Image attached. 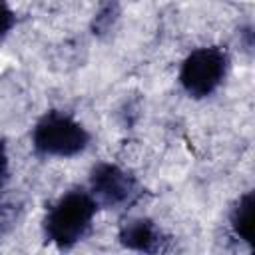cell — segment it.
Wrapping results in <instances>:
<instances>
[{"label": "cell", "mask_w": 255, "mask_h": 255, "mask_svg": "<svg viewBox=\"0 0 255 255\" xmlns=\"http://www.w3.org/2000/svg\"><path fill=\"white\" fill-rule=\"evenodd\" d=\"M98 201L92 193L74 189L62 195L44 219L46 237L58 247H72L90 229L96 215Z\"/></svg>", "instance_id": "obj_1"}, {"label": "cell", "mask_w": 255, "mask_h": 255, "mask_svg": "<svg viewBox=\"0 0 255 255\" xmlns=\"http://www.w3.org/2000/svg\"><path fill=\"white\" fill-rule=\"evenodd\" d=\"M34 147L46 155L70 157L86 149L90 133L82 124L60 112H48L34 128Z\"/></svg>", "instance_id": "obj_2"}, {"label": "cell", "mask_w": 255, "mask_h": 255, "mask_svg": "<svg viewBox=\"0 0 255 255\" xmlns=\"http://www.w3.org/2000/svg\"><path fill=\"white\" fill-rule=\"evenodd\" d=\"M227 72V56L219 48H197L181 66L179 82L183 90L193 98H205L213 94L223 82Z\"/></svg>", "instance_id": "obj_3"}, {"label": "cell", "mask_w": 255, "mask_h": 255, "mask_svg": "<svg viewBox=\"0 0 255 255\" xmlns=\"http://www.w3.org/2000/svg\"><path fill=\"white\" fill-rule=\"evenodd\" d=\"M92 195L104 205L118 207L129 203L137 195V183L118 165L100 163L92 171Z\"/></svg>", "instance_id": "obj_4"}, {"label": "cell", "mask_w": 255, "mask_h": 255, "mask_svg": "<svg viewBox=\"0 0 255 255\" xmlns=\"http://www.w3.org/2000/svg\"><path fill=\"white\" fill-rule=\"evenodd\" d=\"M255 193L247 191L239 197L237 205L233 207L231 213V227L235 231V235L239 239H243L245 243L253 245V235H255Z\"/></svg>", "instance_id": "obj_5"}, {"label": "cell", "mask_w": 255, "mask_h": 255, "mask_svg": "<svg viewBox=\"0 0 255 255\" xmlns=\"http://www.w3.org/2000/svg\"><path fill=\"white\" fill-rule=\"evenodd\" d=\"M120 239L126 247L129 249H137V251H153L157 241H159V233L155 231V227L145 221V219H133L129 223L124 225Z\"/></svg>", "instance_id": "obj_6"}, {"label": "cell", "mask_w": 255, "mask_h": 255, "mask_svg": "<svg viewBox=\"0 0 255 255\" xmlns=\"http://www.w3.org/2000/svg\"><path fill=\"white\" fill-rule=\"evenodd\" d=\"M12 24H14V14L8 8V4L4 0H0V38L12 28Z\"/></svg>", "instance_id": "obj_7"}, {"label": "cell", "mask_w": 255, "mask_h": 255, "mask_svg": "<svg viewBox=\"0 0 255 255\" xmlns=\"http://www.w3.org/2000/svg\"><path fill=\"white\" fill-rule=\"evenodd\" d=\"M6 171H8V155H6V149H4V145L0 143V185L4 183Z\"/></svg>", "instance_id": "obj_8"}]
</instances>
